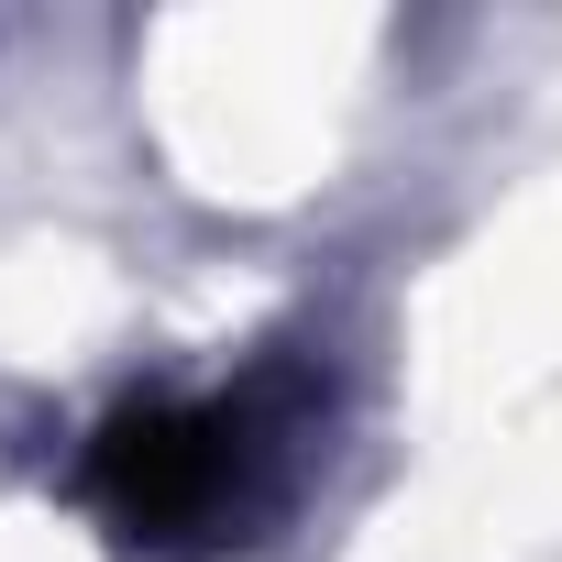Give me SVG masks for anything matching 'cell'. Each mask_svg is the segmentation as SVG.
Segmentation results:
<instances>
[{
	"label": "cell",
	"instance_id": "obj_1",
	"mask_svg": "<svg viewBox=\"0 0 562 562\" xmlns=\"http://www.w3.org/2000/svg\"><path fill=\"white\" fill-rule=\"evenodd\" d=\"M331 463V375L321 364H243L232 386L133 397L89 430L78 496L111 540L155 562H221L299 518V496Z\"/></svg>",
	"mask_w": 562,
	"mask_h": 562
}]
</instances>
